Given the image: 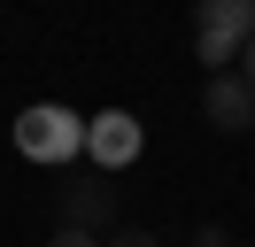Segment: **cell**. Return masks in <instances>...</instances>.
<instances>
[{
	"label": "cell",
	"mask_w": 255,
	"mask_h": 247,
	"mask_svg": "<svg viewBox=\"0 0 255 247\" xmlns=\"http://www.w3.org/2000/svg\"><path fill=\"white\" fill-rule=\"evenodd\" d=\"M54 224L109 240V232L124 224V185H116L109 170H70V178L54 185Z\"/></svg>",
	"instance_id": "obj_1"
},
{
	"label": "cell",
	"mask_w": 255,
	"mask_h": 247,
	"mask_svg": "<svg viewBox=\"0 0 255 247\" xmlns=\"http://www.w3.org/2000/svg\"><path fill=\"white\" fill-rule=\"evenodd\" d=\"M16 154H31V162H78L85 154V124L70 116V108L39 101V108L16 116Z\"/></svg>",
	"instance_id": "obj_2"
},
{
	"label": "cell",
	"mask_w": 255,
	"mask_h": 247,
	"mask_svg": "<svg viewBox=\"0 0 255 247\" xmlns=\"http://www.w3.org/2000/svg\"><path fill=\"white\" fill-rule=\"evenodd\" d=\"M201 116L217 124L224 139H240V131H255V85H248V77H240V70H217V77H209V85H201Z\"/></svg>",
	"instance_id": "obj_3"
},
{
	"label": "cell",
	"mask_w": 255,
	"mask_h": 247,
	"mask_svg": "<svg viewBox=\"0 0 255 247\" xmlns=\"http://www.w3.org/2000/svg\"><path fill=\"white\" fill-rule=\"evenodd\" d=\"M85 154H93V170H124L131 154H139V116H124V108H109V116L85 124Z\"/></svg>",
	"instance_id": "obj_4"
},
{
	"label": "cell",
	"mask_w": 255,
	"mask_h": 247,
	"mask_svg": "<svg viewBox=\"0 0 255 247\" xmlns=\"http://www.w3.org/2000/svg\"><path fill=\"white\" fill-rule=\"evenodd\" d=\"M193 31H217V39H255V0H193Z\"/></svg>",
	"instance_id": "obj_5"
},
{
	"label": "cell",
	"mask_w": 255,
	"mask_h": 247,
	"mask_svg": "<svg viewBox=\"0 0 255 247\" xmlns=\"http://www.w3.org/2000/svg\"><path fill=\"white\" fill-rule=\"evenodd\" d=\"M101 247H162V240H155V232H147V224H116V232H109V240H101Z\"/></svg>",
	"instance_id": "obj_6"
},
{
	"label": "cell",
	"mask_w": 255,
	"mask_h": 247,
	"mask_svg": "<svg viewBox=\"0 0 255 247\" xmlns=\"http://www.w3.org/2000/svg\"><path fill=\"white\" fill-rule=\"evenodd\" d=\"M47 247H101V240H93V232H70V224H54V232H47Z\"/></svg>",
	"instance_id": "obj_7"
},
{
	"label": "cell",
	"mask_w": 255,
	"mask_h": 247,
	"mask_svg": "<svg viewBox=\"0 0 255 247\" xmlns=\"http://www.w3.org/2000/svg\"><path fill=\"white\" fill-rule=\"evenodd\" d=\"M193 247H232V232H224V224H201V232H193Z\"/></svg>",
	"instance_id": "obj_8"
},
{
	"label": "cell",
	"mask_w": 255,
	"mask_h": 247,
	"mask_svg": "<svg viewBox=\"0 0 255 247\" xmlns=\"http://www.w3.org/2000/svg\"><path fill=\"white\" fill-rule=\"evenodd\" d=\"M232 70H240V77H248V85H255V39L240 46V62H232Z\"/></svg>",
	"instance_id": "obj_9"
},
{
	"label": "cell",
	"mask_w": 255,
	"mask_h": 247,
	"mask_svg": "<svg viewBox=\"0 0 255 247\" xmlns=\"http://www.w3.org/2000/svg\"><path fill=\"white\" fill-rule=\"evenodd\" d=\"M232 247H240V240H232Z\"/></svg>",
	"instance_id": "obj_10"
}]
</instances>
